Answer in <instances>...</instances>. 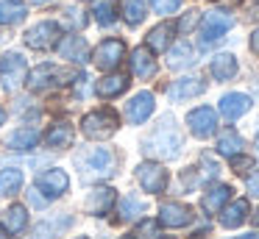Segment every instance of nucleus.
I'll return each instance as SVG.
<instances>
[{"label":"nucleus","instance_id":"nucleus-1","mask_svg":"<svg viewBox=\"0 0 259 239\" xmlns=\"http://www.w3.org/2000/svg\"><path fill=\"white\" fill-rule=\"evenodd\" d=\"M184 148V139H181L179 128L173 125V120H164V125H159L151 136L142 142V150L153 159H176Z\"/></svg>","mask_w":259,"mask_h":239},{"label":"nucleus","instance_id":"nucleus-2","mask_svg":"<svg viewBox=\"0 0 259 239\" xmlns=\"http://www.w3.org/2000/svg\"><path fill=\"white\" fill-rule=\"evenodd\" d=\"M75 164H78L84 181H98V178H109L114 172V153L106 148H92L87 153L75 156Z\"/></svg>","mask_w":259,"mask_h":239},{"label":"nucleus","instance_id":"nucleus-3","mask_svg":"<svg viewBox=\"0 0 259 239\" xmlns=\"http://www.w3.org/2000/svg\"><path fill=\"white\" fill-rule=\"evenodd\" d=\"M81 131L90 139H106L117 131V114L112 109H98L81 120Z\"/></svg>","mask_w":259,"mask_h":239},{"label":"nucleus","instance_id":"nucleus-4","mask_svg":"<svg viewBox=\"0 0 259 239\" xmlns=\"http://www.w3.org/2000/svg\"><path fill=\"white\" fill-rule=\"evenodd\" d=\"M234 25V17L229 11H209L201 22V44H212L218 39H223Z\"/></svg>","mask_w":259,"mask_h":239},{"label":"nucleus","instance_id":"nucleus-5","mask_svg":"<svg viewBox=\"0 0 259 239\" xmlns=\"http://www.w3.org/2000/svg\"><path fill=\"white\" fill-rule=\"evenodd\" d=\"M64 78H78L75 72H67L56 64H42L36 70H31L28 75V89L31 92H42V89H51L53 83H67Z\"/></svg>","mask_w":259,"mask_h":239},{"label":"nucleus","instance_id":"nucleus-6","mask_svg":"<svg viewBox=\"0 0 259 239\" xmlns=\"http://www.w3.org/2000/svg\"><path fill=\"white\" fill-rule=\"evenodd\" d=\"M25 70H28V64H25V56L23 53H6L3 59H0V81H3V89H17L20 83L25 81Z\"/></svg>","mask_w":259,"mask_h":239},{"label":"nucleus","instance_id":"nucleus-7","mask_svg":"<svg viewBox=\"0 0 259 239\" xmlns=\"http://www.w3.org/2000/svg\"><path fill=\"white\" fill-rule=\"evenodd\" d=\"M59 36H62V28H59L56 22L45 20V22H36L34 28H28L25 44L34 47V50H48V47H53V44L59 42Z\"/></svg>","mask_w":259,"mask_h":239},{"label":"nucleus","instance_id":"nucleus-8","mask_svg":"<svg viewBox=\"0 0 259 239\" xmlns=\"http://www.w3.org/2000/svg\"><path fill=\"white\" fill-rule=\"evenodd\" d=\"M137 181H140V186L145 189V192H164V186H167V170H164L162 164H153V161H142L140 167H137Z\"/></svg>","mask_w":259,"mask_h":239},{"label":"nucleus","instance_id":"nucleus-9","mask_svg":"<svg viewBox=\"0 0 259 239\" xmlns=\"http://www.w3.org/2000/svg\"><path fill=\"white\" fill-rule=\"evenodd\" d=\"M123 56H125V44L120 42V39H106V42H101L95 47L92 61H95V67H101V70L109 72L123 61Z\"/></svg>","mask_w":259,"mask_h":239},{"label":"nucleus","instance_id":"nucleus-10","mask_svg":"<svg viewBox=\"0 0 259 239\" xmlns=\"http://www.w3.org/2000/svg\"><path fill=\"white\" fill-rule=\"evenodd\" d=\"M187 125H190V131L195 133L198 139L212 136V133L218 131V111L209 109V106H201V109L187 114Z\"/></svg>","mask_w":259,"mask_h":239},{"label":"nucleus","instance_id":"nucleus-11","mask_svg":"<svg viewBox=\"0 0 259 239\" xmlns=\"http://www.w3.org/2000/svg\"><path fill=\"white\" fill-rule=\"evenodd\" d=\"M67 186H70V178L64 170H48V172H39V175H36V189H42L48 200L64 195Z\"/></svg>","mask_w":259,"mask_h":239},{"label":"nucleus","instance_id":"nucleus-12","mask_svg":"<svg viewBox=\"0 0 259 239\" xmlns=\"http://www.w3.org/2000/svg\"><path fill=\"white\" fill-rule=\"evenodd\" d=\"M151 114H153V94L151 92L134 94L131 103L125 106V117H128V122H134V125H142Z\"/></svg>","mask_w":259,"mask_h":239},{"label":"nucleus","instance_id":"nucleus-13","mask_svg":"<svg viewBox=\"0 0 259 239\" xmlns=\"http://www.w3.org/2000/svg\"><path fill=\"white\" fill-rule=\"evenodd\" d=\"M159 222L167 228H181L187 222H192V209L184 203H164L159 209Z\"/></svg>","mask_w":259,"mask_h":239},{"label":"nucleus","instance_id":"nucleus-14","mask_svg":"<svg viewBox=\"0 0 259 239\" xmlns=\"http://www.w3.org/2000/svg\"><path fill=\"white\" fill-rule=\"evenodd\" d=\"M114 189L112 186H98V189H92L90 195H87V214H95V217H101V214H106L109 209L114 206Z\"/></svg>","mask_w":259,"mask_h":239},{"label":"nucleus","instance_id":"nucleus-15","mask_svg":"<svg viewBox=\"0 0 259 239\" xmlns=\"http://www.w3.org/2000/svg\"><path fill=\"white\" fill-rule=\"evenodd\" d=\"M251 109V98L242 92H229L220 98V114L226 117V120H237V117H242L245 111Z\"/></svg>","mask_w":259,"mask_h":239},{"label":"nucleus","instance_id":"nucleus-16","mask_svg":"<svg viewBox=\"0 0 259 239\" xmlns=\"http://www.w3.org/2000/svg\"><path fill=\"white\" fill-rule=\"evenodd\" d=\"M73 225V220L64 214H56V217H45V220L39 222V225L31 231V239H56L59 233L64 231V228Z\"/></svg>","mask_w":259,"mask_h":239},{"label":"nucleus","instance_id":"nucleus-17","mask_svg":"<svg viewBox=\"0 0 259 239\" xmlns=\"http://www.w3.org/2000/svg\"><path fill=\"white\" fill-rule=\"evenodd\" d=\"M0 225H3V231H6V233L20 236V233L28 228V211H25V206H9V209L3 211Z\"/></svg>","mask_w":259,"mask_h":239},{"label":"nucleus","instance_id":"nucleus-18","mask_svg":"<svg viewBox=\"0 0 259 239\" xmlns=\"http://www.w3.org/2000/svg\"><path fill=\"white\" fill-rule=\"evenodd\" d=\"M59 56L73 64H84L87 56H90V47H87V39L84 36H67L62 44H59Z\"/></svg>","mask_w":259,"mask_h":239},{"label":"nucleus","instance_id":"nucleus-19","mask_svg":"<svg viewBox=\"0 0 259 239\" xmlns=\"http://www.w3.org/2000/svg\"><path fill=\"white\" fill-rule=\"evenodd\" d=\"M231 192H234V189L226 186V183H214V186H209V189H206V195H203L201 206L209 211V214H218V211L231 200Z\"/></svg>","mask_w":259,"mask_h":239},{"label":"nucleus","instance_id":"nucleus-20","mask_svg":"<svg viewBox=\"0 0 259 239\" xmlns=\"http://www.w3.org/2000/svg\"><path fill=\"white\" fill-rule=\"evenodd\" d=\"M203 89H206V83L201 81V78H181V81H176L173 86H170V100H176V103H179V100H190V98H198V94L203 92Z\"/></svg>","mask_w":259,"mask_h":239},{"label":"nucleus","instance_id":"nucleus-21","mask_svg":"<svg viewBox=\"0 0 259 239\" xmlns=\"http://www.w3.org/2000/svg\"><path fill=\"white\" fill-rule=\"evenodd\" d=\"M73 142V125H70L67 120H56L51 128H48L45 133V145L48 148H67V145Z\"/></svg>","mask_w":259,"mask_h":239},{"label":"nucleus","instance_id":"nucleus-22","mask_svg":"<svg viewBox=\"0 0 259 239\" xmlns=\"http://www.w3.org/2000/svg\"><path fill=\"white\" fill-rule=\"evenodd\" d=\"M131 72L137 78H151L156 72V61H153V53L148 47L131 50Z\"/></svg>","mask_w":259,"mask_h":239},{"label":"nucleus","instance_id":"nucleus-23","mask_svg":"<svg viewBox=\"0 0 259 239\" xmlns=\"http://www.w3.org/2000/svg\"><path fill=\"white\" fill-rule=\"evenodd\" d=\"M39 145V131L36 128H17L14 133H9L6 148L9 150H34Z\"/></svg>","mask_w":259,"mask_h":239},{"label":"nucleus","instance_id":"nucleus-24","mask_svg":"<svg viewBox=\"0 0 259 239\" xmlns=\"http://www.w3.org/2000/svg\"><path fill=\"white\" fill-rule=\"evenodd\" d=\"M248 217V200H234L231 206L220 209V225L223 228H237L242 225Z\"/></svg>","mask_w":259,"mask_h":239},{"label":"nucleus","instance_id":"nucleus-25","mask_svg":"<svg viewBox=\"0 0 259 239\" xmlns=\"http://www.w3.org/2000/svg\"><path fill=\"white\" fill-rule=\"evenodd\" d=\"M28 9L23 0H0V25H17L25 20Z\"/></svg>","mask_w":259,"mask_h":239},{"label":"nucleus","instance_id":"nucleus-26","mask_svg":"<svg viewBox=\"0 0 259 239\" xmlns=\"http://www.w3.org/2000/svg\"><path fill=\"white\" fill-rule=\"evenodd\" d=\"M209 70H212V75L218 81H231L237 75V59L231 53H218L212 59V64H209Z\"/></svg>","mask_w":259,"mask_h":239},{"label":"nucleus","instance_id":"nucleus-27","mask_svg":"<svg viewBox=\"0 0 259 239\" xmlns=\"http://www.w3.org/2000/svg\"><path fill=\"white\" fill-rule=\"evenodd\" d=\"M176 28L170 25V22H162V25H156L151 33H148V50H153V53H162V50L170 47V39H173Z\"/></svg>","mask_w":259,"mask_h":239},{"label":"nucleus","instance_id":"nucleus-28","mask_svg":"<svg viewBox=\"0 0 259 239\" xmlns=\"http://www.w3.org/2000/svg\"><path fill=\"white\" fill-rule=\"evenodd\" d=\"M125 89H128V78L125 75H106L95 83V92L101 94V98H117Z\"/></svg>","mask_w":259,"mask_h":239},{"label":"nucleus","instance_id":"nucleus-29","mask_svg":"<svg viewBox=\"0 0 259 239\" xmlns=\"http://www.w3.org/2000/svg\"><path fill=\"white\" fill-rule=\"evenodd\" d=\"M242 148H245V142H242V136L234 131V128H229V131L220 133V139H218V153H220V156H229V159H234V156L242 153Z\"/></svg>","mask_w":259,"mask_h":239},{"label":"nucleus","instance_id":"nucleus-30","mask_svg":"<svg viewBox=\"0 0 259 239\" xmlns=\"http://www.w3.org/2000/svg\"><path fill=\"white\" fill-rule=\"evenodd\" d=\"M20 186H23V170L9 167V170L0 172V198H12V195H17Z\"/></svg>","mask_w":259,"mask_h":239},{"label":"nucleus","instance_id":"nucleus-31","mask_svg":"<svg viewBox=\"0 0 259 239\" xmlns=\"http://www.w3.org/2000/svg\"><path fill=\"white\" fill-rule=\"evenodd\" d=\"M120 9H123V20L128 22L131 28L140 25V22L145 20V14H148L145 0H123V3H120Z\"/></svg>","mask_w":259,"mask_h":239},{"label":"nucleus","instance_id":"nucleus-32","mask_svg":"<svg viewBox=\"0 0 259 239\" xmlns=\"http://www.w3.org/2000/svg\"><path fill=\"white\" fill-rule=\"evenodd\" d=\"M192 47L187 42H179L170 47V56H167V64L173 67V70H181V67H190L192 64Z\"/></svg>","mask_w":259,"mask_h":239},{"label":"nucleus","instance_id":"nucleus-33","mask_svg":"<svg viewBox=\"0 0 259 239\" xmlns=\"http://www.w3.org/2000/svg\"><path fill=\"white\" fill-rule=\"evenodd\" d=\"M92 14H95V20L101 22L103 28L106 25H114V6L112 0H92Z\"/></svg>","mask_w":259,"mask_h":239},{"label":"nucleus","instance_id":"nucleus-34","mask_svg":"<svg viewBox=\"0 0 259 239\" xmlns=\"http://www.w3.org/2000/svg\"><path fill=\"white\" fill-rule=\"evenodd\" d=\"M142 211H145V203H142L140 198L125 195V198L120 200V217H123V220H134V217L142 214Z\"/></svg>","mask_w":259,"mask_h":239},{"label":"nucleus","instance_id":"nucleus-35","mask_svg":"<svg viewBox=\"0 0 259 239\" xmlns=\"http://www.w3.org/2000/svg\"><path fill=\"white\" fill-rule=\"evenodd\" d=\"M64 25H67V28H75V31H78V28H84V25H87L84 6H81V3L67 6V9H64Z\"/></svg>","mask_w":259,"mask_h":239},{"label":"nucleus","instance_id":"nucleus-36","mask_svg":"<svg viewBox=\"0 0 259 239\" xmlns=\"http://www.w3.org/2000/svg\"><path fill=\"white\" fill-rule=\"evenodd\" d=\"M151 6H153L156 14H173V11L181 6V0H151Z\"/></svg>","mask_w":259,"mask_h":239},{"label":"nucleus","instance_id":"nucleus-37","mask_svg":"<svg viewBox=\"0 0 259 239\" xmlns=\"http://www.w3.org/2000/svg\"><path fill=\"white\" fill-rule=\"evenodd\" d=\"M137 236H142V239H153V236H159V225L153 220H145L140 225V231H137Z\"/></svg>","mask_w":259,"mask_h":239},{"label":"nucleus","instance_id":"nucleus-38","mask_svg":"<svg viewBox=\"0 0 259 239\" xmlns=\"http://www.w3.org/2000/svg\"><path fill=\"white\" fill-rule=\"evenodd\" d=\"M195 22H198V11H187V17H181V22H179V31L190 33L195 28Z\"/></svg>","mask_w":259,"mask_h":239},{"label":"nucleus","instance_id":"nucleus-39","mask_svg":"<svg viewBox=\"0 0 259 239\" xmlns=\"http://www.w3.org/2000/svg\"><path fill=\"white\" fill-rule=\"evenodd\" d=\"M251 164H253L251 159H240V156H234V159H231V167H234V172H240V175L251 170Z\"/></svg>","mask_w":259,"mask_h":239},{"label":"nucleus","instance_id":"nucleus-40","mask_svg":"<svg viewBox=\"0 0 259 239\" xmlns=\"http://www.w3.org/2000/svg\"><path fill=\"white\" fill-rule=\"evenodd\" d=\"M28 198H31V203H34L36 206V209H42V206H45L48 203V198H45V195H39V189H31V192H28Z\"/></svg>","mask_w":259,"mask_h":239},{"label":"nucleus","instance_id":"nucleus-41","mask_svg":"<svg viewBox=\"0 0 259 239\" xmlns=\"http://www.w3.org/2000/svg\"><path fill=\"white\" fill-rule=\"evenodd\" d=\"M248 192H251V198H259V172L248 178Z\"/></svg>","mask_w":259,"mask_h":239},{"label":"nucleus","instance_id":"nucleus-42","mask_svg":"<svg viewBox=\"0 0 259 239\" xmlns=\"http://www.w3.org/2000/svg\"><path fill=\"white\" fill-rule=\"evenodd\" d=\"M251 50H253V53L259 56V28H256V31L251 33Z\"/></svg>","mask_w":259,"mask_h":239},{"label":"nucleus","instance_id":"nucleus-43","mask_svg":"<svg viewBox=\"0 0 259 239\" xmlns=\"http://www.w3.org/2000/svg\"><path fill=\"white\" fill-rule=\"evenodd\" d=\"M31 3H34V6H48L51 0H31Z\"/></svg>","mask_w":259,"mask_h":239},{"label":"nucleus","instance_id":"nucleus-44","mask_svg":"<svg viewBox=\"0 0 259 239\" xmlns=\"http://www.w3.org/2000/svg\"><path fill=\"white\" fill-rule=\"evenodd\" d=\"M3 122H6V111L0 109V125H3Z\"/></svg>","mask_w":259,"mask_h":239},{"label":"nucleus","instance_id":"nucleus-45","mask_svg":"<svg viewBox=\"0 0 259 239\" xmlns=\"http://www.w3.org/2000/svg\"><path fill=\"white\" fill-rule=\"evenodd\" d=\"M253 222H256V225H259V211H256V214H253Z\"/></svg>","mask_w":259,"mask_h":239},{"label":"nucleus","instance_id":"nucleus-46","mask_svg":"<svg viewBox=\"0 0 259 239\" xmlns=\"http://www.w3.org/2000/svg\"><path fill=\"white\" fill-rule=\"evenodd\" d=\"M0 239H6V236H3V228H0Z\"/></svg>","mask_w":259,"mask_h":239},{"label":"nucleus","instance_id":"nucleus-47","mask_svg":"<svg viewBox=\"0 0 259 239\" xmlns=\"http://www.w3.org/2000/svg\"><path fill=\"white\" fill-rule=\"evenodd\" d=\"M256 153H259V139H256Z\"/></svg>","mask_w":259,"mask_h":239},{"label":"nucleus","instance_id":"nucleus-48","mask_svg":"<svg viewBox=\"0 0 259 239\" xmlns=\"http://www.w3.org/2000/svg\"><path fill=\"white\" fill-rule=\"evenodd\" d=\"M123 239H137V236H123Z\"/></svg>","mask_w":259,"mask_h":239},{"label":"nucleus","instance_id":"nucleus-49","mask_svg":"<svg viewBox=\"0 0 259 239\" xmlns=\"http://www.w3.org/2000/svg\"><path fill=\"white\" fill-rule=\"evenodd\" d=\"M81 239H84V236H81Z\"/></svg>","mask_w":259,"mask_h":239},{"label":"nucleus","instance_id":"nucleus-50","mask_svg":"<svg viewBox=\"0 0 259 239\" xmlns=\"http://www.w3.org/2000/svg\"><path fill=\"white\" fill-rule=\"evenodd\" d=\"M256 3H259V0H256Z\"/></svg>","mask_w":259,"mask_h":239}]
</instances>
